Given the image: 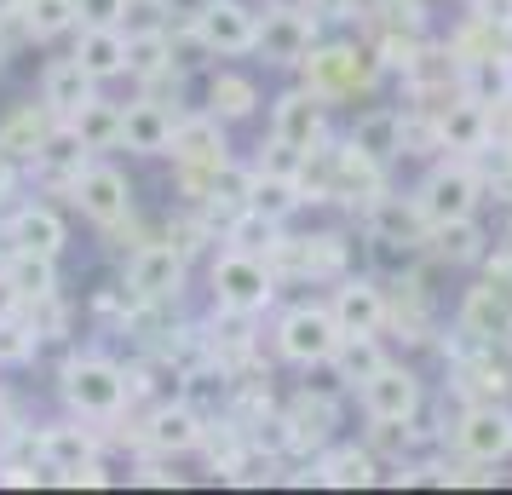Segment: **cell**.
Masks as SVG:
<instances>
[{"label": "cell", "mask_w": 512, "mask_h": 495, "mask_svg": "<svg viewBox=\"0 0 512 495\" xmlns=\"http://www.w3.org/2000/svg\"><path fill=\"white\" fill-rule=\"evenodd\" d=\"M340 323H334V311L328 306H294L288 317L277 323V346L288 363H300V369H317V363H334L340 352Z\"/></svg>", "instance_id": "obj_3"}, {"label": "cell", "mask_w": 512, "mask_h": 495, "mask_svg": "<svg viewBox=\"0 0 512 495\" xmlns=\"http://www.w3.org/2000/svg\"><path fill=\"white\" fill-rule=\"evenodd\" d=\"M420 213H426V225H449V219H472L478 213V173L472 167H449L438 162L415 190Z\"/></svg>", "instance_id": "obj_6"}, {"label": "cell", "mask_w": 512, "mask_h": 495, "mask_svg": "<svg viewBox=\"0 0 512 495\" xmlns=\"http://www.w3.org/2000/svg\"><path fill=\"white\" fill-rule=\"evenodd\" d=\"M70 190H75V208L87 213L93 225H116V219L133 213V179L116 162H87L75 173Z\"/></svg>", "instance_id": "obj_7"}, {"label": "cell", "mask_w": 512, "mask_h": 495, "mask_svg": "<svg viewBox=\"0 0 512 495\" xmlns=\"http://www.w3.org/2000/svg\"><path fill=\"white\" fill-rule=\"evenodd\" d=\"M438 144H449V150H466V156H478L489 144V110L478 104V98H461V104H449L438 121Z\"/></svg>", "instance_id": "obj_21"}, {"label": "cell", "mask_w": 512, "mask_h": 495, "mask_svg": "<svg viewBox=\"0 0 512 495\" xmlns=\"http://www.w3.org/2000/svg\"><path fill=\"white\" fill-rule=\"evenodd\" d=\"M196 41L219 58H242L259 47V12L248 0H202L196 12Z\"/></svg>", "instance_id": "obj_4"}, {"label": "cell", "mask_w": 512, "mask_h": 495, "mask_svg": "<svg viewBox=\"0 0 512 495\" xmlns=\"http://www.w3.org/2000/svg\"><path fill=\"white\" fill-rule=\"evenodd\" d=\"M24 12V0H0V18H18Z\"/></svg>", "instance_id": "obj_37"}, {"label": "cell", "mask_w": 512, "mask_h": 495, "mask_svg": "<svg viewBox=\"0 0 512 495\" xmlns=\"http://www.w3.org/2000/svg\"><path fill=\"white\" fill-rule=\"evenodd\" d=\"M87 162H93V144L75 133V121H58L47 139H41V150H35V167L47 173L52 185H75V173Z\"/></svg>", "instance_id": "obj_17"}, {"label": "cell", "mask_w": 512, "mask_h": 495, "mask_svg": "<svg viewBox=\"0 0 512 495\" xmlns=\"http://www.w3.org/2000/svg\"><path fill=\"white\" fill-rule=\"evenodd\" d=\"M277 231H282V219H265L259 208H248V213L231 225V242L242 248V254H259V248L271 254V248H277Z\"/></svg>", "instance_id": "obj_31"}, {"label": "cell", "mask_w": 512, "mask_h": 495, "mask_svg": "<svg viewBox=\"0 0 512 495\" xmlns=\"http://www.w3.org/2000/svg\"><path fill=\"white\" fill-rule=\"evenodd\" d=\"M12 288L24 300H52L58 294V260L52 254H29V248H12V265H6Z\"/></svg>", "instance_id": "obj_25"}, {"label": "cell", "mask_w": 512, "mask_h": 495, "mask_svg": "<svg viewBox=\"0 0 512 495\" xmlns=\"http://www.w3.org/2000/svg\"><path fill=\"white\" fill-rule=\"evenodd\" d=\"M6 236H12V248H29V254H64V219L47 208V202H29V208L12 213V225H6Z\"/></svg>", "instance_id": "obj_19"}, {"label": "cell", "mask_w": 512, "mask_h": 495, "mask_svg": "<svg viewBox=\"0 0 512 495\" xmlns=\"http://www.w3.org/2000/svg\"><path fill=\"white\" fill-rule=\"evenodd\" d=\"M173 156L179 162H196V167H213V173H225V121L213 116H185L179 127H173Z\"/></svg>", "instance_id": "obj_16"}, {"label": "cell", "mask_w": 512, "mask_h": 495, "mask_svg": "<svg viewBox=\"0 0 512 495\" xmlns=\"http://www.w3.org/2000/svg\"><path fill=\"white\" fill-rule=\"evenodd\" d=\"M317 133H323V104H317V93H282L271 104V139L282 150H311Z\"/></svg>", "instance_id": "obj_15"}, {"label": "cell", "mask_w": 512, "mask_h": 495, "mask_svg": "<svg viewBox=\"0 0 512 495\" xmlns=\"http://www.w3.org/2000/svg\"><path fill=\"white\" fill-rule=\"evenodd\" d=\"M334 323H340V334H380V323H386V294H380V283L374 277H346V283L334 288Z\"/></svg>", "instance_id": "obj_13"}, {"label": "cell", "mask_w": 512, "mask_h": 495, "mask_svg": "<svg viewBox=\"0 0 512 495\" xmlns=\"http://www.w3.org/2000/svg\"><path fill=\"white\" fill-rule=\"evenodd\" d=\"M58 392L70 403L75 415H116L121 403H127V369H116L110 357H70L64 369H58Z\"/></svg>", "instance_id": "obj_1"}, {"label": "cell", "mask_w": 512, "mask_h": 495, "mask_svg": "<svg viewBox=\"0 0 512 495\" xmlns=\"http://www.w3.org/2000/svg\"><path fill=\"white\" fill-rule=\"evenodd\" d=\"M507 24H512V12H507Z\"/></svg>", "instance_id": "obj_39"}, {"label": "cell", "mask_w": 512, "mask_h": 495, "mask_svg": "<svg viewBox=\"0 0 512 495\" xmlns=\"http://www.w3.org/2000/svg\"><path fill=\"white\" fill-rule=\"evenodd\" d=\"M202 438H208V426H202V415H196L185 398L156 403V415H150V444L162 449V455H185V449H196Z\"/></svg>", "instance_id": "obj_18"}, {"label": "cell", "mask_w": 512, "mask_h": 495, "mask_svg": "<svg viewBox=\"0 0 512 495\" xmlns=\"http://www.w3.org/2000/svg\"><path fill=\"white\" fill-rule=\"evenodd\" d=\"M12 185H18V156H12V150L0 144V196H6Z\"/></svg>", "instance_id": "obj_35"}, {"label": "cell", "mask_w": 512, "mask_h": 495, "mask_svg": "<svg viewBox=\"0 0 512 495\" xmlns=\"http://www.w3.org/2000/svg\"><path fill=\"white\" fill-rule=\"evenodd\" d=\"M35 352H41V334L29 323H18V317H0V369H18Z\"/></svg>", "instance_id": "obj_32"}, {"label": "cell", "mask_w": 512, "mask_h": 495, "mask_svg": "<svg viewBox=\"0 0 512 495\" xmlns=\"http://www.w3.org/2000/svg\"><path fill=\"white\" fill-rule=\"evenodd\" d=\"M75 58H81V70L98 75V81L127 75V29H81V35H75Z\"/></svg>", "instance_id": "obj_20"}, {"label": "cell", "mask_w": 512, "mask_h": 495, "mask_svg": "<svg viewBox=\"0 0 512 495\" xmlns=\"http://www.w3.org/2000/svg\"><path fill=\"white\" fill-rule=\"evenodd\" d=\"M271 294H277V277L265 271V260H259V254L231 248L225 260H213V300H219V311L254 317V311L271 306Z\"/></svg>", "instance_id": "obj_2"}, {"label": "cell", "mask_w": 512, "mask_h": 495, "mask_svg": "<svg viewBox=\"0 0 512 495\" xmlns=\"http://www.w3.org/2000/svg\"><path fill=\"white\" fill-rule=\"evenodd\" d=\"M455 438H461V449L472 455V461H507L512 455V409L507 403H472L461 415V426H455Z\"/></svg>", "instance_id": "obj_10"}, {"label": "cell", "mask_w": 512, "mask_h": 495, "mask_svg": "<svg viewBox=\"0 0 512 495\" xmlns=\"http://www.w3.org/2000/svg\"><path fill=\"white\" fill-rule=\"evenodd\" d=\"M173 127H179V121L167 116V104H156V98L121 104V144H127L133 156H167V150H173Z\"/></svg>", "instance_id": "obj_12"}, {"label": "cell", "mask_w": 512, "mask_h": 495, "mask_svg": "<svg viewBox=\"0 0 512 495\" xmlns=\"http://www.w3.org/2000/svg\"><path fill=\"white\" fill-rule=\"evenodd\" d=\"M139 6H167V0H139Z\"/></svg>", "instance_id": "obj_38"}, {"label": "cell", "mask_w": 512, "mask_h": 495, "mask_svg": "<svg viewBox=\"0 0 512 495\" xmlns=\"http://www.w3.org/2000/svg\"><path fill=\"white\" fill-rule=\"evenodd\" d=\"M374 472H380L374 449H328L323 461H317V478H323V484H334V490H357V484H374Z\"/></svg>", "instance_id": "obj_26"}, {"label": "cell", "mask_w": 512, "mask_h": 495, "mask_svg": "<svg viewBox=\"0 0 512 495\" xmlns=\"http://www.w3.org/2000/svg\"><path fill=\"white\" fill-rule=\"evenodd\" d=\"M75 133L98 150H110V144H121V104H110V98H93L81 116H75Z\"/></svg>", "instance_id": "obj_30"}, {"label": "cell", "mask_w": 512, "mask_h": 495, "mask_svg": "<svg viewBox=\"0 0 512 495\" xmlns=\"http://www.w3.org/2000/svg\"><path fill=\"white\" fill-rule=\"evenodd\" d=\"M300 202H305V185L288 173V167H282V173L265 167V173H254V185H248V208H259L265 219H288Z\"/></svg>", "instance_id": "obj_23"}, {"label": "cell", "mask_w": 512, "mask_h": 495, "mask_svg": "<svg viewBox=\"0 0 512 495\" xmlns=\"http://www.w3.org/2000/svg\"><path fill=\"white\" fill-rule=\"evenodd\" d=\"M254 104H259V87H254V75H236V70H219L208 81V110L219 121H242V116H254Z\"/></svg>", "instance_id": "obj_24"}, {"label": "cell", "mask_w": 512, "mask_h": 495, "mask_svg": "<svg viewBox=\"0 0 512 495\" xmlns=\"http://www.w3.org/2000/svg\"><path fill=\"white\" fill-rule=\"evenodd\" d=\"M98 87H104V81L81 70V58L70 52V58L47 64V75H41V104H47L58 121H75V116H81V110L98 98Z\"/></svg>", "instance_id": "obj_11"}, {"label": "cell", "mask_w": 512, "mask_h": 495, "mask_svg": "<svg viewBox=\"0 0 512 495\" xmlns=\"http://www.w3.org/2000/svg\"><path fill=\"white\" fill-rule=\"evenodd\" d=\"M127 288L144 306L179 300V288H185V254L167 248V242H144L139 254H133V265H127Z\"/></svg>", "instance_id": "obj_8"}, {"label": "cell", "mask_w": 512, "mask_h": 495, "mask_svg": "<svg viewBox=\"0 0 512 495\" xmlns=\"http://www.w3.org/2000/svg\"><path fill=\"white\" fill-rule=\"evenodd\" d=\"M357 392H363V415L369 421H415L420 403H426V386H420V375L409 363H380Z\"/></svg>", "instance_id": "obj_5"}, {"label": "cell", "mask_w": 512, "mask_h": 495, "mask_svg": "<svg viewBox=\"0 0 512 495\" xmlns=\"http://www.w3.org/2000/svg\"><path fill=\"white\" fill-rule=\"evenodd\" d=\"M127 6H133V0H75V12H81V29H121Z\"/></svg>", "instance_id": "obj_34"}, {"label": "cell", "mask_w": 512, "mask_h": 495, "mask_svg": "<svg viewBox=\"0 0 512 495\" xmlns=\"http://www.w3.org/2000/svg\"><path fill=\"white\" fill-rule=\"evenodd\" d=\"M334 363H340V380L357 392V386L386 363V357H380V346H374V334H346V340H340V352H334Z\"/></svg>", "instance_id": "obj_29"}, {"label": "cell", "mask_w": 512, "mask_h": 495, "mask_svg": "<svg viewBox=\"0 0 512 495\" xmlns=\"http://www.w3.org/2000/svg\"><path fill=\"white\" fill-rule=\"evenodd\" d=\"M438 231V254L443 260H478V231H472V219H449V225H432Z\"/></svg>", "instance_id": "obj_33"}, {"label": "cell", "mask_w": 512, "mask_h": 495, "mask_svg": "<svg viewBox=\"0 0 512 495\" xmlns=\"http://www.w3.org/2000/svg\"><path fill=\"white\" fill-rule=\"evenodd\" d=\"M24 29L35 41H52V35H70L81 29V12H75V0H24Z\"/></svg>", "instance_id": "obj_27"}, {"label": "cell", "mask_w": 512, "mask_h": 495, "mask_svg": "<svg viewBox=\"0 0 512 495\" xmlns=\"http://www.w3.org/2000/svg\"><path fill=\"white\" fill-rule=\"evenodd\" d=\"M41 467L58 472L64 484H104L87 426H47V432H41Z\"/></svg>", "instance_id": "obj_9"}, {"label": "cell", "mask_w": 512, "mask_h": 495, "mask_svg": "<svg viewBox=\"0 0 512 495\" xmlns=\"http://www.w3.org/2000/svg\"><path fill=\"white\" fill-rule=\"evenodd\" d=\"M18 300H24V294L12 288V277H0V317H12V311H18Z\"/></svg>", "instance_id": "obj_36"}, {"label": "cell", "mask_w": 512, "mask_h": 495, "mask_svg": "<svg viewBox=\"0 0 512 495\" xmlns=\"http://www.w3.org/2000/svg\"><path fill=\"white\" fill-rule=\"evenodd\" d=\"M162 70H173V41H167L162 29H144V35L127 29V75L150 81V75H162Z\"/></svg>", "instance_id": "obj_28"}, {"label": "cell", "mask_w": 512, "mask_h": 495, "mask_svg": "<svg viewBox=\"0 0 512 495\" xmlns=\"http://www.w3.org/2000/svg\"><path fill=\"white\" fill-rule=\"evenodd\" d=\"M351 144H357L374 167L397 162V156H403V110H369V116L357 121Z\"/></svg>", "instance_id": "obj_22"}, {"label": "cell", "mask_w": 512, "mask_h": 495, "mask_svg": "<svg viewBox=\"0 0 512 495\" xmlns=\"http://www.w3.org/2000/svg\"><path fill=\"white\" fill-rule=\"evenodd\" d=\"M265 52V64H300V58H311V18L305 12H265L259 18V47Z\"/></svg>", "instance_id": "obj_14"}]
</instances>
